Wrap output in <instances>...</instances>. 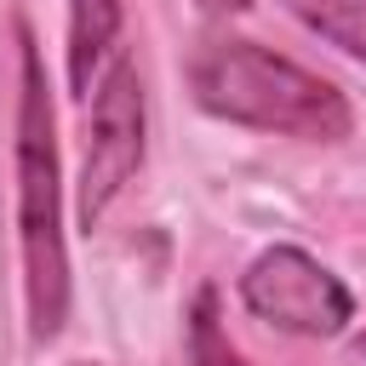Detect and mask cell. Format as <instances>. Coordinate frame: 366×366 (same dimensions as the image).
<instances>
[{
    "label": "cell",
    "instance_id": "9c48e42d",
    "mask_svg": "<svg viewBox=\"0 0 366 366\" xmlns=\"http://www.w3.org/2000/svg\"><path fill=\"white\" fill-rule=\"evenodd\" d=\"M80 366H92V360H80Z\"/></svg>",
    "mask_w": 366,
    "mask_h": 366
},
{
    "label": "cell",
    "instance_id": "3957f363",
    "mask_svg": "<svg viewBox=\"0 0 366 366\" xmlns=\"http://www.w3.org/2000/svg\"><path fill=\"white\" fill-rule=\"evenodd\" d=\"M92 120H86V166H80V223L97 229L114 194L143 166V80L126 57H109V69L92 86Z\"/></svg>",
    "mask_w": 366,
    "mask_h": 366
},
{
    "label": "cell",
    "instance_id": "6da1fadb",
    "mask_svg": "<svg viewBox=\"0 0 366 366\" xmlns=\"http://www.w3.org/2000/svg\"><path fill=\"white\" fill-rule=\"evenodd\" d=\"M189 92L206 114L274 137H303V143H343L355 132L349 97L320 80L315 69L257 46V40H206L189 57Z\"/></svg>",
    "mask_w": 366,
    "mask_h": 366
},
{
    "label": "cell",
    "instance_id": "ba28073f",
    "mask_svg": "<svg viewBox=\"0 0 366 366\" xmlns=\"http://www.w3.org/2000/svg\"><path fill=\"white\" fill-rule=\"evenodd\" d=\"M194 6H200L206 17H229V11H246L252 0H194Z\"/></svg>",
    "mask_w": 366,
    "mask_h": 366
},
{
    "label": "cell",
    "instance_id": "8992f818",
    "mask_svg": "<svg viewBox=\"0 0 366 366\" xmlns=\"http://www.w3.org/2000/svg\"><path fill=\"white\" fill-rule=\"evenodd\" d=\"M286 11L320 40H332L337 51L366 63V0H286Z\"/></svg>",
    "mask_w": 366,
    "mask_h": 366
},
{
    "label": "cell",
    "instance_id": "277c9868",
    "mask_svg": "<svg viewBox=\"0 0 366 366\" xmlns=\"http://www.w3.org/2000/svg\"><path fill=\"white\" fill-rule=\"evenodd\" d=\"M240 303L257 320H269L280 332H297V337H337L355 315L349 286L320 257H309L303 246L257 252L240 274Z\"/></svg>",
    "mask_w": 366,
    "mask_h": 366
},
{
    "label": "cell",
    "instance_id": "5b68a950",
    "mask_svg": "<svg viewBox=\"0 0 366 366\" xmlns=\"http://www.w3.org/2000/svg\"><path fill=\"white\" fill-rule=\"evenodd\" d=\"M120 17H126V0H69V86L80 97H92L97 74L109 69Z\"/></svg>",
    "mask_w": 366,
    "mask_h": 366
},
{
    "label": "cell",
    "instance_id": "52a82bcc",
    "mask_svg": "<svg viewBox=\"0 0 366 366\" xmlns=\"http://www.w3.org/2000/svg\"><path fill=\"white\" fill-rule=\"evenodd\" d=\"M189 366H246V355L217 326V292L194 297V315H189Z\"/></svg>",
    "mask_w": 366,
    "mask_h": 366
},
{
    "label": "cell",
    "instance_id": "7a4b0ae2",
    "mask_svg": "<svg viewBox=\"0 0 366 366\" xmlns=\"http://www.w3.org/2000/svg\"><path fill=\"white\" fill-rule=\"evenodd\" d=\"M17 246H23V303L29 332L46 343L69 320V246H63V177L46 69L34 34L17 29Z\"/></svg>",
    "mask_w": 366,
    "mask_h": 366
}]
</instances>
